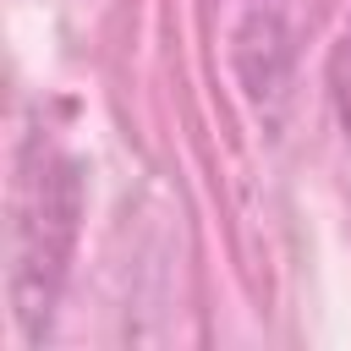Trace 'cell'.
I'll use <instances>...</instances> for the list:
<instances>
[{
	"label": "cell",
	"instance_id": "cell-1",
	"mask_svg": "<svg viewBox=\"0 0 351 351\" xmlns=\"http://www.w3.org/2000/svg\"><path fill=\"white\" fill-rule=\"evenodd\" d=\"M329 93H335L340 126H346V137H351V27H346V38H340L335 55H329Z\"/></svg>",
	"mask_w": 351,
	"mask_h": 351
}]
</instances>
